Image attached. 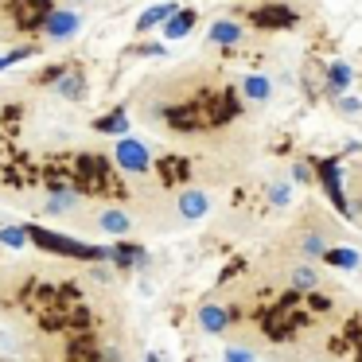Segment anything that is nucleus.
I'll list each match as a JSON object with an SVG mask.
<instances>
[{"instance_id":"nucleus-1","label":"nucleus","mask_w":362,"mask_h":362,"mask_svg":"<svg viewBox=\"0 0 362 362\" xmlns=\"http://www.w3.org/2000/svg\"><path fill=\"white\" fill-rule=\"evenodd\" d=\"M28 242H35L40 250H47V253H59V257L110 261V250H105V245H90V242H78V238L55 234V230H43V226H28Z\"/></svg>"},{"instance_id":"nucleus-2","label":"nucleus","mask_w":362,"mask_h":362,"mask_svg":"<svg viewBox=\"0 0 362 362\" xmlns=\"http://www.w3.org/2000/svg\"><path fill=\"white\" fill-rule=\"evenodd\" d=\"M113 160H117V168L129 175H148L152 172V152L144 148L141 141H133V136H121V141L113 144Z\"/></svg>"},{"instance_id":"nucleus-3","label":"nucleus","mask_w":362,"mask_h":362,"mask_svg":"<svg viewBox=\"0 0 362 362\" xmlns=\"http://www.w3.org/2000/svg\"><path fill=\"white\" fill-rule=\"evenodd\" d=\"M315 180H320L323 195L331 199V206H335L343 218H351V206H346V195H343V168H339V160H320V164H315Z\"/></svg>"},{"instance_id":"nucleus-4","label":"nucleus","mask_w":362,"mask_h":362,"mask_svg":"<svg viewBox=\"0 0 362 362\" xmlns=\"http://www.w3.org/2000/svg\"><path fill=\"white\" fill-rule=\"evenodd\" d=\"M78 28H82V16H78V12L51 8L47 20L40 24V32H43V40H51V43H66V40H74V35H78Z\"/></svg>"},{"instance_id":"nucleus-5","label":"nucleus","mask_w":362,"mask_h":362,"mask_svg":"<svg viewBox=\"0 0 362 362\" xmlns=\"http://www.w3.org/2000/svg\"><path fill=\"white\" fill-rule=\"evenodd\" d=\"M250 20H253V28H292L300 16L288 4H265V8H257Z\"/></svg>"},{"instance_id":"nucleus-6","label":"nucleus","mask_w":362,"mask_h":362,"mask_svg":"<svg viewBox=\"0 0 362 362\" xmlns=\"http://www.w3.org/2000/svg\"><path fill=\"white\" fill-rule=\"evenodd\" d=\"M175 206H180V218L195 222V218H203V214L211 211V195H206V191H199V187H187V191H180Z\"/></svg>"},{"instance_id":"nucleus-7","label":"nucleus","mask_w":362,"mask_h":362,"mask_svg":"<svg viewBox=\"0 0 362 362\" xmlns=\"http://www.w3.org/2000/svg\"><path fill=\"white\" fill-rule=\"evenodd\" d=\"M226 327H230V312L218 304V300H206V304L199 308V331H206V335H222Z\"/></svg>"},{"instance_id":"nucleus-8","label":"nucleus","mask_w":362,"mask_h":362,"mask_svg":"<svg viewBox=\"0 0 362 362\" xmlns=\"http://www.w3.org/2000/svg\"><path fill=\"white\" fill-rule=\"evenodd\" d=\"M78 203H82V191L78 187H51L47 199H43V211H47V214H71Z\"/></svg>"},{"instance_id":"nucleus-9","label":"nucleus","mask_w":362,"mask_h":362,"mask_svg":"<svg viewBox=\"0 0 362 362\" xmlns=\"http://www.w3.org/2000/svg\"><path fill=\"white\" fill-rule=\"evenodd\" d=\"M98 230L121 238V234L133 230V218H129V211H121V206H105V211H98Z\"/></svg>"},{"instance_id":"nucleus-10","label":"nucleus","mask_w":362,"mask_h":362,"mask_svg":"<svg viewBox=\"0 0 362 362\" xmlns=\"http://www.w3.org/2000/svg\"><path fill=\"white\" fill-rule=\"evenodd\" d=\"M242 24H238V20H214L211 24V32H206V40L211 43H218V47H238V43H242Z\"/></svg>"},{"instance_id":"nucleus-11","label":"nucleus","mask_w":362,"mask_h":362,"mask_svg":"<svg viewBox=\"0 0 362 362\" xmlns=\"http://www.w3.org/2000/svg\"><path fill=\"white\" fill-rule=\"evenodd\" d=\"M242 94H245V102L261 105V102L273 98V82H269L265 74H245V78H242Z\"/></svg>"},{"instance_id":"nucleus-12","label":"nucleus","mask_w":362,"mask_h":362,"mask_svg":"<svg viewBox=\"0 0 362 362\" xmlns=\"http://www.w3.org/2000/svg\"><path fill=\"white\" fill-rule=\"evenodd\" d=\"M47 0H16V16L24 28H40L43 20H47Z\"/></svg>"},{"instance_id":"nucleus-13","label":"nucleus","mask_w":362,"mask_h":362,"mask_svg":"<svg viewBox=\"0 0 362 362\" xmlns=\"http://www.w3.org/2000/svg\"><path fill=\"white\" fill-rule=\"evenodd\" d=\"M323 261H327L331 269H346V273H354V269H362V253H354V250H343V245H327V253H323Z\"/></svg>"},{"instance_id":"nucleus-14","label":"nucleus","mask_w":362,"mask_h":362,"mask_svg":"<svg viewBox=\"0 0 362 362\" xmlns=\"http://www.w3.org/2000/svg\"><path fill=\"white\" fill-rule=\"evenodd\" d=\"M195 20H199V16H195L191 8H180V12H175V16L164 24V40H183V35H191Z\"/></svg>"},{"instance_id":"nucleus-15","label":"nucleus","mask_w":362,"mask_h":362,"mask_svg":"<svg viewBox=\"0 0 362 362\" xmlns=\"http://www.w3.org/2000/svg\"><path fill=\"white\" fill-rule=\"evenodd\" d=\"M55 90L63 98H71V102H82V98H86V82H82L78 71H63V74H59V82H55Z\"/></svg>"},{"instance_id":"nucleus-16","label":"nucleus","mask_w":362,"mask_h":362,"mask_svg":"<svg viewBox=\"0 0 362 362\" xmlns=\"http://www.w3.org/2000/svg\"><path fill=\"white\" fill-rule=\"evenodd\" d=\"M175 12H180V8H175V4H156V8H148V12H144V16H141V20H136V32H152V28L168 24V20L175 16Z\"/></svg>"},{"instance_id":"nucleus-17","label":"nucleus","mask_w":362,"mask_h":362,"mask_svg":"<svg viewBox=\"0 0 362 362\" xmlns=\"http://www.w3.org/2000/svg\"><path fill=\"white\" fill-rule=\"evenodd\" d=\"M288 281H292V292H300V296H304V292H315V288H320V273H315L312 265H296Z\"/></svg>"},{"instance_id":"nucleus-18","label":"nucleus","mask_w":362,"mask_h":362,"mask_svg":"<svg viewBox=\"0 0 362 362\" xmlns=\"http://www.w3.org/2000/svg\"><path fill=\"white\" fill-rule=\"evenodd\" d=\"M351 82H354V71L346 63H331L327 66V90L331 94H343V90H351Z\"/></svg>"},{"instance_id":"nucleus-19","label":"nucleus","mask_w":362,"mask_h":362,"mask_svg":"<svg viewBox=\"0 0 362 362\" xmlns=\"http://www.w3.org/2000/svg\"><path fill=\"white\" fill-rule=\"evenodd\" d=\"M300 253L304 257H323L327 253V234L323 230H304L300 234Z\"/></svg>"},{"instance_id":"nucleus-20","label":"nucleus","mask_w":362,"mask_h":362,"mask_svg":"<svg viewBox=\"0 0 362 362\" xmlns=\"http://www.w3.org/2000/svg\"><path fill=\"white\" fill-rule=\"evenodd\" d=\"M94 129H98V133H113V136H129V113H125V110H117L113 117L94 121Z\"/></svg>"},{"instance_id":"nucleus-21","label":"nucleus","mask_w":362,"mask_h":362,"mask_svg":"<svg viewBox=\"0 0 362 362\" xmlns=\"http://www.w3.org/2000/svg\"><path fill=\"white\" fill-rule=\"evenodd\" d=\"M0 242L8 245V250L28 245V226H4V230H0Z\"/></svg>"},{"instance_id":"nucleus-22","label":"nucleus","mask_w":362,"mask_h":362,"mask_svg":"<svg viewBox=\"0 0 362 362\" xmlns=\"http://www.w3.org/2000/svg\"><path fill=\"white\" fill-rule=\"evenodd\" d=\"M269 203H273V206H288V203H292L288 183H281V180H276V183H269Z\"/></svg>"},{"instance_id":"nucleus-23","label":"nucleus","mask_w":362,"mask_h":362,"mask_svg":"<svg viewBox=\"0 0 362 362\" xmlns=\"http://www.w3.org/2000/svg\"><path fill=\"white\" fill-rule=\"evenodd\" d=\"M160 172H164L168 183H172V180H183V175H187V160H164V164H160Z\"/></svg>"},{"instance_id":"nucleus-24","label":"nucleus","mask_w":362,"mask_h":362,"mask_svg":"<svg viewBox=\"0 0 362 362\" xmlns=\"http://www.w3.org/2000/svg\"><path fill=\"white\" fill-rule=\"evenodd\" d=\"M222 362H257V354H253L250 346H226V351H222Z\"/></svg>"},{"instance_id":"nucleus-25","label":"nucleus","mask_w":362,"mask_h":362,"mask_svg":"<svg viewBox=\"0 0 362 362\" xmlns=\"http://www.w3.org/2000/svg\"><path fill=\"white\" fill-rule=\"evenodd\" d=\"M315 168L312 164H308V160H296V164H292V180H296V183H315Z\"/></svg>"},{"instance_id":"nucleus-26","label":"nucleus","mask_w":362,"mask_h":362,"mask_svg":"<svg viewBox=\"0 0 362 362\" xmlns=\"http://www.w3.org/2000/svg\"><path fill=\"white\" fill-rule=\"evenodd\" d=\"M32 51L35 47H16V51H8V55H0V71H4V66H12V63H20V59H28Z\"/></svg>"},{"instance_id":"nucleus-27","label":"nucleus","mask_w":362,"mask_h":362,"mask_svg":"<svg viewBox=\"0 0 362 362\" xmlns=\"http://www.w3.org/2000/svg\"><path fill=\"white\" fill-rule=\"evenodd\" d=\"M339 110H343V113H358V102H354V98H339Z\"/></svg>"}]
</instances>
